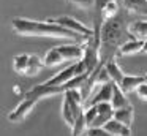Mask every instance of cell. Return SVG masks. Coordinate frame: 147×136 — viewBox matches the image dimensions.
Wrapping results in <instances>:
<instances>
[{
    "mask_svg": "<svg viewBox=\"0 0 147 136\" xmlns=\"http://www.w3.org/2000/svg\"><path fill=\"white\" fill-rule=\"evenodd\" d=\"M130 13L120 8L117 16L103 22L100 32V66H105L108 62L114 60L119 54L122 44L133 38L130 33Z\"/></svg>",
    "mask_w": 147,
    "mask_h": 136,
    "instance_id": "6da1fadb",
    "label": "cell"
},
{
    "mask_svg": "<svg viewBox=\"0 0 147 136\" xmlns=\"http://www.w3.org/2000/svg\"><path fill=\"white\" fill-rule=\"evenodd\" d=\"M13 30L21 37H49V38H73V40H87L68 28L54 24L51 21H32L27 18H14L11 21ZM90 40V38H89Z\"/></svg>",
    "mask_w": 147,
    "mask_h": 136,
    "instance_id": "7a4b0ae2",
    "label": "cell"
},
{
    "mask_svg": "<svg viewBox=\"0 0 147 136\" xmlns=\"http://www.w3.org/2000/svg\"><path fill=\"white\" fill-rule=\"evenodd\" d=\"M68 90V85H46V84H38L35 87H32L29 92L24 93V98L26 100H33V101H38L45 97H52V95H57V93H65Z\"/></svg>",
    "mask_w": 147,
    "mask_h": 136,
    "instance_id": "3957f363",
    "label": "cell"
},
{
    "mask_svg": "<svg viewBox=\"0 0 147 136\" xmlns=\"http://www.w3.org/2000/svg\"><path fill=\"white\" fill-rule=\"evenodd\" d=\"M48 21L62 25V27L68 28V30L74 32V33L81 35V37H84V38H87V40H89V38H93V28L86 27L84 24H81L79 21H76V19L71 18V16H60V18H52V19H48Z\"/></svg>",
    "mask_w": 147,
    "mask_h": 136,
    "instance_id": "277c9868",
    "label": "cell"
},
{
    "mask_svg": "<svg viewBox=\"0 0 147 136\" xmlns=\"http://www.w3.org/2000/svg\"><path fill=\"white\" fill-rule=\"evenodd\" d=\"M96 106V116L95 120L92 122L90 128H100V127H105L109 120L114 119V108H112L111 103H98Z\"/></svg>",
    "mask_w": 147,
    "mask_h": 136,
    "instance_id": "5b68a950",
    "label": "cell"
},
{
    "mask_svg": "<svg viewBox=\"0 0 147 136\" xmlns=\"http://www.w3.org/2000/svg\"><path fill=\"white\" fill-rule=\"evenodd\" d=\"M57 47L63 60H73L74 63L81 62L84 59V54H86V41H84V44H62Z\"/></svg>",
    "mask_w": 147,
    "mask_h": 136,
    "instance_id": "8992f818",
    "label": "cell"
},
{
    "mask_svg": "<svg viewBox=\"0 0 147 136\" xmlns=\"http://www.w3.org/2000/svg\"><path fill=\"white\" fill-rule=\"evenodd\" d=\"M114 85L115 84L112 81H109V82H106V84L100 85L98 92L92 97V100H89L86 103V108L95 106V104H98V103H111L112 93H114Z\"/></svg>",
    "mask_w": 147,
    "mask_h": 136,
    "instance_id": "52a82bcc",
    "label": "cell"
},
{
    "mask_svg": "<svg viewBox=\"0 0 147 136\" xmlns=\"http://www.w3.org/2000/svg\"><path fill=\"white\" fill-rule=\"evenodd\" d=\"M35 104H36V101H33V100H26V98H24V100L16 106V109L11 111V112L8 114V120H10V122H13V123L22 122V120L26 119L27 116H29L30 111L35 108Z\"/></svg>",
    "mask_w": 147,
    "mask_h": 136,
    "instance_id": "ba28073f",
    "label": "cell"
},
{
    "mask_svg": "<svg viewBox=\"0 0 147 136\" xmlns=\"http://www.w3.org/2000/svg\"><path fill=\"white\" fill-rule=\"evenodd\" d=\"M76 70H78V65H76V63H73L71 66L62 70L59 74H55V76H52L51 79L45 81L43 84H46V85H63V84H67L68 81H71L74 76H78L76 74Z\"/></svg>",
    "mask_w": 147,
    "mask_h": 136,
    "instance_id": "9c48e42d",
    "label": "cell"
},
{
    "mask_svg": "<svg viewBox=\"0 0 147 136\" xmlns=\"http://www.w3.org/2000/svg\"><path fill=\"white\" fill-rule=\"evenodd\" d=\"M146 82V76L144 74H125L123 81L119 87L122 89V92L125 93H130V92L136 90L139 85H142Z\"/></svg>",
    "mask_w": 147,
    "mask_h": 136,
    "instance_id": "30bf717a",
    "label": "cell"
},
{
    "mask_svg": "<svg viewBox=\"0 0 147 136\" xmlns=\"http://www.w3.org/2000/svg\"><path fill=\"white\" fill-rule=\"evenodd\" d=\"M122 8L131 14L147 16V0H122Z\"/></svg>",
    "mask_w": 147,
    "mask_h": 136,
    "instance_id": "8fae6325",
    "label": "cell"
},
{
    "mask_svg": "<svg viewBox=\"0 0 147 136\" xmlns=\"http://www.w3.org/2000/svg\"><path fill=\"white\" fill-rule=\"evenodd\" d=\"M142 46H144V40L131 38V40H128L127 43L122 44V47L119 49L117 55H131V54L142 52Z\"/></svg>",
    "mask_w": 147,
    "mask_h": 136,
    "instance_id": "7c38bea8",
    "label": "cell"
},
{
    "mask_svg": "<svg viewBox=\"0 0 147 136\" xmlns=\"http://www.w3.org/2000/svg\"><path fill=\"white\" fill-rule=\"evenodd\" d=\"M105 128L108 130L112 136H131V128L130 127L123 125L122 122H119V120H115V119L109 120V122L105 125Z\"/></svg>",
    "mask_w": 147,
    "mask_h": 136,
    "instance_id": "4fadbf2b",
    "label": "cell"
},
{
    "mask_svg": "<svg viewBox=\"0 0 147 136\" xmlns=\"http://www.w3.org/2000/svg\"><path fill=\"white\" fill-rule=\"evenodd\" d=\"M111 104L114 109H123V108H130V101L127 98V93L122 92V89L119 87L117 84L114 85V93H112V100H111Z\"/></svg>",
    "mask_w": 147,
    "mask_h": 136,
    "instance_id": "5bb4252c",
    "label": "cell"
},
{
    "mask_svg": "<svg viewBox=\"0 0 147 136\" xmlns=\"http://www.w3.org/2000/svg\"><path fill=\"white\" fill-rule=\"evenodd\" d=\"M105 68H106V71H108L111 81L114 82V84L120 85L122 81H123V78H125V73L120 70V66L117 65V62H115V60H111V62H108L105 65Z\"/></svg>",
    "mask_w": 147,
    "mask_h": 136,
    "instance_id": "9a60e30c",
    "label": "cell"
},
{
    "mask_svg": "<svg viewBox=\"0 0 147 136\" xmlns=\"http://www.w3.org/2000/svg\"><path fill=\"white\" fill-rule=\"evenodd\" d=\"M63 62V57H62L60 51H59V47H51V49L46 52L45 59H43V63H45V66H57L60 65V63Z\"/></svg>",
    "mask_w": 147,
    "mask_h": 136,
    "instance_id": "2e32d148",
    "label": "cell"
},
{
    "mask_svg": "<svg viewBox=\"0 0 147 136\" xmlns=\"http://www.w3.org/2000/svg\"><path fill=\"white\" fill-rule=\"evenodd\" d=\"M130 33L133 38L139 40H147V21H133L130 24Z\"/></svg>",
    "mask_w": 147,
    "mask_h": 136,
    "instance_id": "e0dca14e",
    "label": "cell"
},
{
    "mask_svg": "<svg viewBox=\"0 0 147 136\" xmlns=\"http://www.w3.org/2000/svg\"><path fill=\"white\" fill-rule=\"evenodd\" d=\"M87 131H89V123H87L86 111H84V112L76 119L74 125L71 127V135L73 136H84V135H87Z\"/></svg>",
    "mask_w": 147,
    "mask_h": 136,
    "instance_id": "ac0fdd59",
    "label": "cell"
},
{
    "mask_svg": "<svg viewBox=\"0 0 147 136\" xmlns=\"http://www.w3.org/2000/svg\"><path fill=\"white\" fill-rule=\"evenodd\" d=\"M133 116H134V111H133L131 106L114 111V119L119 120V122H122L123 125H127V127H131V123H133Z\"/></svg>",
    "mask_w": 147,
    "mask_h": 136,
    "instance_id": "d6986e66",
    "label": "cell"
},
{
    "mask_svg": "<svg viewBox=\"0 0 147 136\" xmlns=\"http://www.w3.org/2000/svg\"><path fill=\"white\" fill-rule=\"evenodd\" d=\"M29 54H21V55H16L13 59V66L14 71L19 73V74H26L27 73V66H29Z\"/></svg>",
    "mask_w": 147,
    "mask_h": 136,
    "instance_id": "ffe728a7",
    "label": "cell"
},
{
    "mask_svg": "<svg viewBox=\"0 0 147 136\" xmlns=\"http://www.w3.org/2000/svg\"><path fill=\"white\" fill-rule=\"evenodd\" d=\"M119 11H120V8H119V0H114V2L108 3L101 11V21L106 22L109 19H112L114 16H117Z\"/></svg>",
    "mask_w": 147,
    "mask_h": 136,
    "instance_id": "44dd1931",
    "label": "cell"
},
{
    "mask_svg": "<svg viewBox=\"0 0 147 136\" xmlns=\"http://www.w3.org/2000/svg\"><path fill=\"white\" fill-rule=\"evenodd\" d=\"M43 66H45V63L40 60V57L30 55V59H29V66H27L26 76H35V74H38L40 70H41Z\"/></svg>",
    "mask_w": 147,
    "mask_h": 136,
    "instance_id": "7402d4cb",
    "label": "cell"
},
{
    "mask_svg": "<svg viewBox=\"0 0 147 136\" xmlns=\"http://www.w3.org/2000/svg\"><path fill=\"white\" fill-rule=\"evenodd\" d=\"M70 2L71 5H76L82 9H90V8H95V0H67Z\"/></svg>",
    "mask_w": 147,
    "mask_h": 136,
    "instance_id": "603a6c76",
    "label": "cell"
},
{
    "mask_svg": "<svg viewBox=\"0 0 147 136\" xmlns=\"http://www.w3.org/2000/svg\"><path fill=\"white\" fill-rule=\"evenodd\" d=\"M87 136H112L105 127H100V128H89Z\"/></svg>",
    "mask_w": 147,
    "mask_h": 136,
    "instance_id": "cb8c5ba5",
    "label": "cell"
},
{
    "mask_svg": "<svg viewBox=\"0 0 147 136\" xmlns=\"http://www.w3.org/2000/svg\"><path fill=\"white\" fill-rule=\"evenodd\" d=\"M136 93L139 98H142V100H147V82H144L142 85H139V87L136 89Z\"/></svg>",
    "mask_w": 147,
    "mask_h": 136,
    "instance_id": "d4e9b609",
    "label": "cell"
},
{
    "mask_svg": "<svg viewBox=\"0 0 147 136\" xmlns=\"http://www.w3.org/2000/svg\"><path fill=\"white\" fill-rule=\"evenodd\" d=\"M142 52H144V54H147V40L144 41V46H142Z\"/></svg>",
    "mask_w": 147,
    "mask_h": 136,
    "instance_id": "484cf974",
    "label": "cell"
},
{
    "mask_svg": "<svg viewBox=\"0 0 147 136\" xmlns=\"http://www.w3.org/2000/svg\"><path fill=\"white\" fill-rule=\"evenodd\" d=\"M144 76H146V82H147V74H144Z\"/></svg>",
    "mask_w": 147,
    "mask_h": 136,
    "instance_id": "4316f807",
    "label": "cell"
},
{
    "mask_svg": "<svg viewBox=\"0 0 147 136\" xmlns=\"http://www.w3.org/2000/svg\"><path fill=\"white\" fill-rule=\"evenodd\" d=\"M120 2H122V0H120Z\"/></svg>",
    "mask_w": 147,
    "mask_h": 136,
    "instance_id": "83f0119b",
    "label": "cell"
}]
</instances>
